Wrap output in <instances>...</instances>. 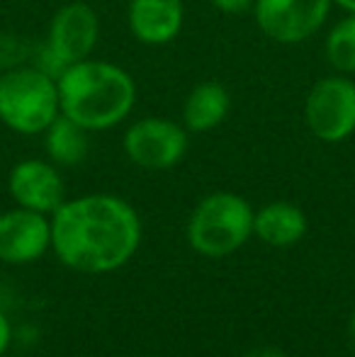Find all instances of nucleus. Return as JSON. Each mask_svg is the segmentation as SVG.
<instances>
[{
  "instance_id": "nucleus-16",
  "label": "nucleus",
  "mask_w": 355,
  "mask_h": 357,
  "mask_svg": "<svg viewBox=\"0 0 355 357\" xmlns=\"http://www.w3.org/2000/svg\"><path fill=\"white\" fill-rule=\"evenodd\" d=\"M34 56H37V47H29L24 39L17 37H0V68L10 71V68L24 66V59L34 63Z\"/></svg>"
},
{
  "instance_id": "nucleus-7",
  "label": "nucleus",
  "mask_w": 355,
  "mask_h": 357,
  "mask_svg": "<svg viewBox=\"0 0 355 357\" xmlns=\"http://www.w3.org/2000/svg\"><path fill=\"white\" fill-rule=\"evenodd\" d=\"M185 151L188 134L180 124L166 117L139 119L124 134V153L139 168L168 170L183 160Z\"/></svg>"
},
{
  "instance_id": "nucleus-19",
  "label": "nucleus",
  "mask_w": 355,
  "mask_h": 357,
  "mask_svg": "<svg viewBox=\"0 0 355 357\" xmlns=\"http://www.w3.org/2000/svg\"><path fill=\"white\" fill-rule=\"evenodd\" d=\"M243 357H287L280 348H273V345H263V348H253L248 350Z\"/></svg>"
},
{
  "instance_id": "nucleus-21",
  "label": "nucleus",
  "mask_w": 355,
  "mask_h": 357,
  "mask_svg": "<svg viewBox=\"0 0 355 357\" xmlns=\"http://www.w3.org/2000/svg\"><path fill=\"white\" fill-rule=\"evenodd\" d=\"M333 3H338L343 10H348V13H355V0H333Z\"/></svg>"
},
{
  "instance_id": "nucleus-4",
  "label": "nucleus",
  "mask_w": 355,
  "mask_h": 357,
  "mask_svg": "<svg viewBox=\"0 0 355 357\" xmlns=\"http://www.w3.org/2000/svg\"><path fill=\"white\" fill-rule=\"evenodd\" d=\"M253 209L234 192L207 195L188 221V243L204 258H227L253 236Z\"/></svg>"
},
{
  "instance_id": "nucleus-13",
  "label": "nucleus",
  "mask_w": 355,
  "mask_h": 357,
  "mask_svg": "<svg viewBox=\"0 0 355 357\" xmlns=\"http://www.w3.org/2000/svg\"><path fill=\"white\" fill-rule=\"evenodd\" d=\"M229 107H232L229 90L219 80H204V83L195 85L185 98L183 122L190 132H209L227 119Z\"/></svg>"
},
{
  "instance_id": "nucleus-8",
  "label": "nucleus",
  "mask_w": 355,
  "mask_h": 357,
  "mask_svg": "<svg viewBox=\"0 0 355 357\" xmlns=\"http://www.w3.org/2000/svg\"><path fill=\"white\" fill-rule=\"evenodd\" d=\"M333 0H256L253 15L261 32L280 44L309 39L328 17Z\"/></svg>"
},
{
  "instance_id": "nucleus-15",
  "label": "nucleus",
  "mask_w": 355,
  "mask_h": 357,
  "mask_svg": "<svg viewBox=\"0 0 355 357\" xmlns=\"http://www.w3.org/2000/svg\"><path fill=\"white\" fill-rule=\"evenodd\" d=\"M326 59L336 71L355 73V13L343 17L326 37Z\"/></svg>"
},
{
  "instance_id": "nucleus-2",
  "label": "nucleus",
  "mask_w": 355,
  "mask_h": 357,
  "mask_svg": "<svg viewBox=\"0 0 355 357\" xmlns=\"http://www.w3.org/2000/svg\"><path fill=\"white\" fill-rule=\"evenodd\" d=\"M61 114L88 132L119 124L134 107L137 85L124 68L107 61H78L56 78Z\"/></svg>"
},
{
  "instance_id": "nucleus-11",
  "label": "nucleus",
  "mask_w": 355,
  "mask_h": 357,
  "mask_svg": "<svg viewBox=\"0 0 355 357\" xmlns=\"http://www.w3.org/2000/svg\"><path fill=\"white\" fill-rule=\"evenodd\" d=\"M129 29L142 44L161 47L183 27V0H129Z\"/></svg>"
},
{
  "instance_id": "nucleus-9",
  "label": "nucleus",
  "mask_w": 355,
  "mask_h": 357,
  "mask_svg": "<svg viewBox=\"0 0 355 357\" xmlns=\"http://www.w3.org/2000/svg\"><path fill=\"white\" fill-rule=\"evenodd\" d=\"M47 248H52V221L47 214L22 207L0 214V263H32Z\"/></svg>"
},
{
  "instance_id": "nucleus-18",
  "label": "nucleus",
  "mask_w": 355,
  "mask_h": 357,
  "mask_svg": "<svg viewBox=\"0 0 355 357\" xmlns=\"http://www.w3.org/2000/svg\"><path fill=\"white\" fill-rule=\"evenodd\" d=\"M10 340H13V328H10L8 316L0 311V357H3L5 350L10 348Z\"/></svg>"
},
{
  "instance_id": "nucleus-6",
  "label": "nucleus",
  "mask_w": 355,
  "mask_h": 357,
  "mask_svg": "<svg viewBox=\"0 0 355 357\" xmlns=\"http://www.w3.org/2000/svg\"><path fill=\"white\" fill-rule=\"evenodd\" d=\"M304 122L324 144H338L355 132V83L328 75L314 83L304 102Z\"/></svg>"
},
{
  "instance_id": "nucleus-14",
  "label": "nucleus",
  "mask_w": 355,
  "mask_h": 357,
  "mask_svg": "<svg viewBox=\"0 0 355 357\" xmlns=\"http://www.w3.org/2000/svg\"><path fill=\"white\" fill-rule=\"evenodd\" d=\"M47 153L56 165H78L88 155V129L68 119L66 114H59L47 127Z\"/></svg>"
},
{
  "instance_id": "nucleus-5",
  "label": "nucleus",
  "mask_w": 355,
  "mask_h": 357,
  "mask_svg": "<svg viewBox=\"0 0 355 357\" xmlns=\"http://www.w3.org/2000/svg\"><path fill=\"white\" fill-rule=\"evenodd\" d=\"M100 37L98 13L88 3H68L54 15L49 37L37 47L32 66L59 78L68 66L86 61Z\"/></svg>"
},
{
  "instance_id": "nucleus-20",
  "label": "nucleus",
  "mask_w": 355,
  "mask_h": 357,
  "mask_svg": "<svg viewBox=\"0 0 355 357\" xmlns=\"http://www.w3.org/2000/svg\"><path fill=\"white\" fill-rule=\"evenodd\" d=\"M348 348H351V353L355 355V311H353L351 321H348Z\"/></svg>"
},
{
  "instance_id": "nucleus-3",
  "label": "nucleus",
  "mask_w": 355,
  "mask_h": 357,
  "mask_svg": "<svg viewBox=\"0 0 355 357\" xmlns=\"http://www.w3.org/2000/svg\"><path fill=\"white\" fill-rule=\"evenodd\" d=\"M61 114L59 83L37 66H17L0 75V122L17 134H42Z\"/></svg>"
},
{
  "instance_id": "nucleus-10",
  "label": "nucleus",
  "mask_w": 355,
  "mask_h": 357,
  "mask_svg": "<svg viewBox=\"0 0 355 357\" xmlns=\"http://www.w3.org/2000/svg\"><path fill=\"white\" fill-rule=\"evenodd\" d=\"M8 188L17 207L39 214H54L66 202V190L59 170L37 158L20 160L10 170Z\"/></svg>"
},
{
  "instance_id": "nucleus-1",
  "label": "nucleus",
  "mask_w": 355,
  "mask_h": 357,
  "mask_svg": "<svg viewBox=\"0 0 355 357\" xmlns=\"http://www.w3.org/2000/svg\"><path fill=\"white\" fill-rule=\"evenodd\" d=\"M139 243V214L114 195L68 199L52 214V248L76 273H114L134 258Z\"/></svg>"
},
{
  "instance_id": "nucleus-12",
  "label": "nucleus",
  "mask_w": 355,
  "mask_h": 357,
  "mask_svg": "<svg viewBox=\"0 0 355 357\" xmlns=\"http://www.w3.org/2000/svg\"><path fill=\"white\" fill-rule=\"evenodd\" d=\"M253 234L273 248H289L307 234V214L292 202H270L253 214Z\"/></svg>"
},
{
  "instance_id": "nucleus-17",
  "label": "nucleus",
  "mask_w": 355,
  "mask_h": 357,
  "mask_svg": "<svg viewBox=\"0 0 355 357\" xmlns=\"http://www.w3.org/2000/svg\"><path fill=\"white\" fill-rule=\"evenodd\" d=\"M209 3L227 15H241V13H246V10L253 8L256 0H209Z\"/></svg>"
}]
</instances>
